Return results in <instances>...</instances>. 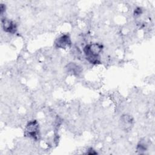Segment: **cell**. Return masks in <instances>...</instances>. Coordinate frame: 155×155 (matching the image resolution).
<instances>
[{
	"label": "cell",
	"instance_id": "cell-1",
	"mask_svg": "<svg viewBox=\"0 0 155 155\" xmlns=\"http://www.w3.org/2000/svg\"><path fill=\"white\" fill-rule=\"evenodd\" d=\"M102 45L99 43L88 44L84 48V52L87 60L93 64L101 63L100 53L102 50Z\"/></svg>",
	"mask_w": 155,
	"mask_h": 155
},
{
	"label": "cell",
	"instance_id": "cell-2",
	"mask_svg": "<svg viewBox=\"0 0 155 155\" xmlns=\"http://www.w3.org/2000/svg\"><path fill=\"white\" fill-rule=\"evenodd\" d=\"M39 133V125L36 120L30 121L26 126L25 134L33 139H36Z\"/></svg>",
	"mask_w": 155,
	"mask_h": 155
},
{
	"label": "cell",
	"instance_id": "cell-3",
	"mask_svg": "<svg viewBox=\"0 0 155 155\" xmlns=\"http://www.w3.org/2000/svg\"><path fill=\"white\" fill-rule=\"evenodd\" d=\"M1 25L3 30L6 32L13 34L16 31L17 27L16 24L8 19H2Z\"/></svg>",
	"mask_w": 155,
	"mask_h": 155
},
{
	"label": "cell",
	"instance_id": "cell-4",
	"mask_svg": "<svg viewBox=\"0 0 155 155\" xmlns=\"http://www.w3.org/2000/svg\"><path fill=\"white\" fill-rule=\"evenodd\" d=\"M55 45L60 48H66L71 45V40L68 35H64L58 38L55 41Z\"/></svg>",
	"mask_w": 155,
	"mask_h": 155
},
{
	"label": "cell",
	"instance_id": "cell-5",
	"mask_svg": "<svg viewBox=\"0 0 155 155\" xmlns=\"http://www.w3.org/2000/svg\"><path fill=\"white\" fill-rule=\"evenodd\" d=\"M67 70L73 74H78L80 73V67L75 64H70L68 65Z\"/></svg>",
	"mask_w": 155,
	"mask_h": 155
}]
</instances>
